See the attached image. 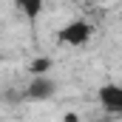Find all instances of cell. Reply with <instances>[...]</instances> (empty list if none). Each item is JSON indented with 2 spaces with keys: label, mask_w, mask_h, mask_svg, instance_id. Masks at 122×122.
<instances>
[{
  "label": "cell",
  "mask_w": 122,
  "mask_h": 122,
  "mask_svg": "<svg viewBox=\"0 0 122 122\" xmlns=\"http://www.w3.org/2000/svg\"><path fill=\"white\" fill-rule=\"evenodd\" d=\"M48 68H51V60L48 57H40V60H34L31 62V77H43V74H48Z\"/></svg>",
  "instance_id": "5"
},
{
  "label": "cell",
  "mask_w": 122,
  "mask_h": 122,
  "mask_svg": "<svg viewBox=\"0 0 122 122\" xmlns=\"http://www.w3.org/2000/svg\"><path fill=\"white\" fill-rule=\"evenodd\" d=\"M97 99H99V105H102L105 111L122 117V85H117V82H105V85L97 91Z\"/></svg>",
  "instance_id": "3"
},
{
  "label": "cell",
  "mask_w": 122,
  "mask_h": 122,
  "mask_svg": "<svg viewBox=\"0 0 122 122\" xmlns=\"http://www.w3.org/2000/svg\"><path fill=\"white\" fill-rule=\"evenodd\" d=\"M54 91H57V82L48 77V74H43V77H31L29 88H26V99H31V102H40V99H48V97H54Z\"/></svg>",
  "instance_id": "2"
},
{
  "label": "cell",
  "mask_w": 122,
  "mask_h": 122,
  "mask_svg": "<svg viewBox=\"0 0 122 122\" xmlns=\"http://www.w3.org/2000/svg\"><path fill=\"white\" fill-rule=\"evenodd\" d=\"M57 37H60L62 46H74V48H77V46H85V43L94 37V26L85 23V20H71V23H65V26L60 29Z\"/></svg>",
  "instance_id": "1"
},
{
  "label": "cell",
  "mask_w": 122,
  "mask_h": 122,
  "mask_svg": "<svg viewBox=\"0 0 122 122\" xmlns=\"http://www.w3.org/2000/svg\"><path fill=\"white\" fill-rule=\"evenodd\" d=\"M43 3H46V0H14V6H17V9H23V14L31 17V20L43 11Z\"/></svg>",
  "instance_id": "4"
},
{
  "label": "cell",
  "mask_w": 122,
  "mask_h": 122,
  "mask_svg": "<svg viewBox=\"0 0 122 122\" xmlns=\"http://www.w3.org/2000/svg\"><path fill=\"white\" fill-rule=\"evenodd\" d=\"M62 122H80V117H77V114H65V117H62Z\"/></svg>",
  "instance_id": "6"
}]
</instances>
